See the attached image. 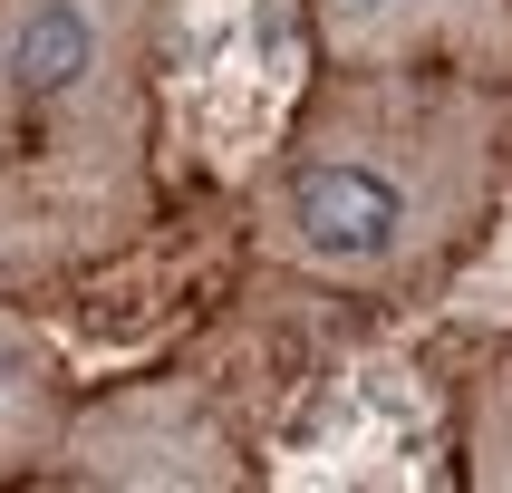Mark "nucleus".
Listing matches in <instances>:
<instances>
[{"mask_svg": "<svg viewBox=\"0 0 512 493\" xmlns=\"http://www.w3.org/2000/svg\"><path fill=\"white\" fill-rule=\"evenodd\" d=\"M512 87L455 68H329L252 174V252L319 290H426L484 232Z\"/></svg>", "mask_w": 512, "mask_h": 493, "instance_id": "nucleus-1", "label": "nucleus"}, {"mask_svg": "<svg viewBox=\"0 0 512 493\" xmlns=\"http://www.w3.org/2000/svg\"><path fill=\"white\" fill-rule=\"evenodd\" d=\"M174 0H0V271L49 281L155 213Z\"/></svg>", "mask_w": 512, "mask_h": 493, "instance_id": "nucleus-2", "label": "nucleus"}, {"mask_svg": "<svg viewBox=\"0 0 512 493\" xmlns=\"http://www.w3.org/2000/svg\"><path fill=\"white\" fill-rule=\"evenodd\" d=\"M329 68H455L512 87V0H300Z\"/></svg>", "mask_w": 512, "mask_h": 493, "instance_id": "nucleus-3", "label": "nucleus"}, {"mask_svg": "<svg viewBox=\"0 0 512 493\" xmlns=\"http://www.w3.org/2000/svg\"><path fill=\"white\" fill-rule=\"evenodd\" d=\"M49 455H68V377L29 319L0 310V474H29Z\"/></svg>", "mask_w": 512, "mask_h": 493, "instance_id": "nucleus-4", "label": "nucleus"}, {"mask_svg": "<svg viewBox=\"0 0 512 493\" xmlns=\"http://www.w3.org/2000/svg\"><path fill=\"white\" fill-rule=\"evenodd\" d=\"M464 474L512 493V358H493V368L464 387Z\"/></svg>", "mask_w": 512, "mask_h": 493, "instance_id": "nucleus-5", "label": "nucleus"}]
</instances>
